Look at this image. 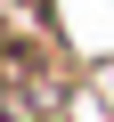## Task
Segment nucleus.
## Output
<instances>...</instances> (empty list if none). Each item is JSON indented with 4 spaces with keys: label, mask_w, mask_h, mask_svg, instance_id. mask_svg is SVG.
Masks as SVG:
<instances>
[{
    "label": "nucleus",
    "mask_w": 114,
    "mask_h": 122,
    "mask_svg": "<svg viewBox=\"0 0 114 122\" xmlns=\"http://www.w3.org/2000/svg\"><path fill=\"white\" fill-rule=\"evenodd\" d=\"M0 114L8 122H57L65 114V65H57V41L49 33H16L0 25Z\"/></svg>",
    "instance_id": "obj_1"
}]
</instances>
